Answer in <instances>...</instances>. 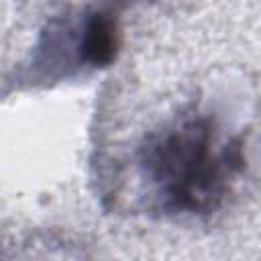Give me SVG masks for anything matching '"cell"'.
<instances>
[{
	"mask_svg": "<svg viewBox=\"0 0 261 261\" xmlns=\"http://www.w3.org/2000/svg\"><path fill=\"white\" fill-rule=\"evenodd\" d=\"M214 133L206 120L186 122L153 147L147 163L165 196L179 208H200L220 196L224 179L241 163L239 147L214 151Z\"/></svg>",
	"mask_w": 261,
	"mask_h": 261,
	"instance_id": "1",
	"label": "cell"
},
{
	"mask_svg": "<svg viewBox=\"0 0 261 261\" xmlns=\"http://www.w3.org/2000/svg\"><path fill=\"white\" fill-rule=\"evenodd\" d=\"M84 55L92 65H104L116 51V27L114 16L108 12H96L88 18L84 29Z\"/></svg>",
	"mask_w": 261,
	"mask_h": 261,
	"instance_id": "2",
	"label": "cell"
}]
</instances>
